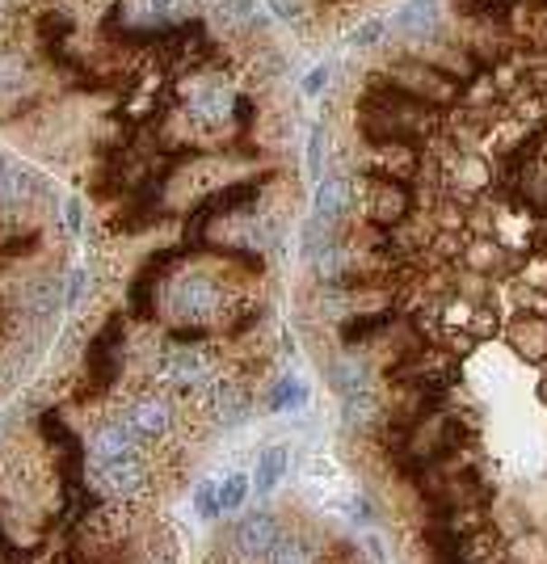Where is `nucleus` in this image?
<instances>
[{
	"mask_svg": "<svg viewBox=\"0 0 547 564\" xmlns=\"http://www.w3.org/2000/svg\"><path fill=\"white\" fill-rule=\"evenodd\" d=\"M383 324H388V316H366V320H358V324H345V329H341V337H345V342H358V337L383 329Z\"/></svg>",
	"mask_w": 547,
	"mask_h": 564,
	"instance_id": "b1692460",
	"label": "nucleus"
},
{
	"mask_svg": "<svg viewBox=\"0 0 547 564\" xmlns=\"http://www.w3.org/2000/svg\"><path fill=\"white\" fill-rule=\"evenodd\" d=\"M144 464L135 459V455H122V459H106L98 464V489L109 493V497H135V493L144 489Z\"/></svg>",
	"mask_w": 547,
	"mask_h": 564,
	"instance_id": "20e7f679",
	"label": "nucleus"
},
{
	"mask_svg": "<svg viewBox=\"0 0 547 564\" xmlns=\"http://www.w3.org/2000/svg\"><path fill=\"white\" fill-rule=\"evenodd\" d=\"M282 476H287V446H266L261 459H257L253 489L257 493H274V484H282Z\"/></svg>",
	"mask_w": 547,
	"mask_h": 564,
	"instance_id": "4468645a",
	"label": "nucleus"
},
{
	"mask_svg": "<svg viewBox=\"0 0 547 564\" xmlns=\"http://www.w3.org/2000/svg\"><path fill=\"white\" fill-rule=\"evenodd\" d=\"M379 38H383V22H379V17H371L366 25H358V30H354L350 47H375Z\"/></svg>",
	"mask_w": 547,
	"mask_h": 564,
	"instance_id": "5701e85b",
	"label": "nucleus"
},
{
	"mask_svg": "<svg viewBox=\"0 0 547 564\" xmlns=\"http://www.w3.org/2000/svg\"><path fill=\"white\" fill-rule=\"evenodd\" d=\"M236 552L240 556H266L274 543H278V522L266 514V510H257V514H249V518H240V527H236Z\"/></svg>",
	"mask_w": 547,
	"mask_h": 564,
	"instance_id": "423d86ee",
	"label": "nucleus"
},
{
	"mask_svg": "<svg viewBox=\"0 0 547 564\" xmlns=\"http://www.w3.org/2000/svg\"><path fill=\"white\" fill-rule=\"evenodd\" d=\"M80 291H85V270H72V278H68V295H63V299H68V304H76V299H80Z\"/></svg>",
	"mask_w": 547,
	"mask_h": 564,
	"instance_id": "c756f323",
	"label": "nucleus"
},
{
	"mask_svg": "<svg viewBox=\"0 0 547 564\" xmlns=\"http://www.w3.org/2000/svg\"><path fill=\"white\" fill-rule=\"evenodd\" d=\"M5 177H9V182L0 185V198H5V202H17V198H25V194H30V185H34V177H30L25 169H9Z\"/></svg>",
	"mask_w": 547,
	"mask_h": 564,
	"instance_id": "aec40b11",
	"label": "nucleus"
},
{
	"mask_svg": "<svg viewBox=\"0 0 547 564\" xmlns=\"http://www.w3.org/2000/svg\"><path fill=\"white\" fill-rule=\"evenodd\" d=\"M325 80H328V68H316V72L304 80V93H320V89H325Z\"/></svg>",
	"mask_w": 547,
	"mask_h": 564,
	"instance_id": "7c9ffc66",
	"label": "nucleus"
},
{
	"mask_svg": "<svg viewBox=\"0 0 547 564\" xmlns=\"http://www.w3.org/2000/svg\"><path fill=\"white\" fill-rule=\"evenodd\" d=\"M194 510L203 518H215L223 505H219V484H198V493H194Z\"/></svg>",
	"mask_w": 547,
	"mask_h": 564,
	"instance_id": "4be33fe9",
	"label": "nucleus"
},
{
	"mask_svg": "<svg viewBox=\"0 0 547 564\" xmlns=\"http://www.w3.org/2000/svg\"><path fill=\"white\" fill-rule=\"evenodd\" d=\"M442 5L438 0H409L401 9V17H396V25H401L404 34H413V38H426V34H434V25H438V17H442Z\"/></svg>",
	"mask_w": 547,
	"mask_h": 564,
	"instance_id": "f8f14e48",
	"label": "nucleus"
},
{
	"mask_svg": "<svg viewBox=\"0 0 547 564\" xmlns=\"http://www.w3.org/2000/svg\"><path fill=\"white\" fill-rule=\"evenodd\" d=\"M291 405H304V383L282 380L278 388H274V396H269V409L278 413V409H291Z\"/></svg>",
	"mask_w": 547,
	"mask_h": 564,
	"instance_id": "412c9836",
	"label": "nucleus"
},
{
	"mask_svg": "<svg viewBox=\"0 0 547 564\" xmlns=\"http://www.w3.org/2000/svg\"><path fill=\"white\" fill-rule=\"evenodd\" d=\"M366 211H371V220L391 228V223H401L409 215V185L396 182V177H371L366 182Z\"/></svg>",
	"mask_w": 547,
	"mask_h": 564,
	"instance_id": "7ed1b4c3",
	"label": "nucleus"
},
{
	"mask_svg": "<svg viewBox=\"0 0 547 564\" xmlns=\"http://www.w3.org/2000/svg\"><path fill=\"white\" fill-rule=\"evenodd\" d=\"M25 304H30V312H38V316H51V312L60 307V282H34L30 295H25Z\"/></svg>",
	"mask_w": 547,
	"mask_h": 564,
	"instance_id": "6ab92c4d",
	"label": "nucleus"
},
{
	"mask_svg": "<svg viewBox=\"0 0 547 564\" xmlns=\"http://www.w3.org/2000/svg\"><path fill=\"white\" fill-rule=\"evenodd\" d=\"M269 564H312V548L304 540L287 535V540H278L269 548Z\"/></svg>",
	"mask_w": 547,
	"mask_h": 564,
	"instance_id": "f3484780",
	"label": "nucleus"
},
{
	"mask_svg": "<svg viewBox=\"0 0 547 564\" xmlns=\"http://www.w3.org/2000/svg\"><path fill=\"white\" fill-rule=\"evenodd\" d=\"M139 5H144V17H152V22H165L177 0H139Z\"/></svg>",
	"mask_w": 547,
	"mask_h": 564,
	"instance_id": "a878e982",
	"label": "nucleus"
},
{
	"mask_svg": "<svg viewBox=\"0 0 547 564\" xmlns=\"http://www.w3.org/2000/svg\"><path fill=\"white\" fill-rule=\"evenodd\" d=\"M127 426H131V434L139 442L160 438V434L169 429V405H165V400H139V405L127 413Z\"/></svg>",
	"mask_w": 547,
	"mask_h": 564,
	"instance_id": "6e6552de",
	"label": "nucleus"
},
{
	"mask_svg": "<svg viewBox=\"0 0 547 564\" xmlns=\"http://www.w3.org/2000/svg\"><path fill=\"white\" fill-rule=\"evenodd\" d=\"M72 30V17H51V22H42V34H47V42L55 47V38L68 34Z\"/></svg>",
	"mask_w": 547,
	"mask_h": 564,
	"instance_id": "cd10ccee",
	"label": "nucleus"
},
{
	"mask_svg": "<svg viewBox=\"0 0 547 564\" xmlns=\"http://www.w3.org/2000/svg\"><path fill=\"white\" fill-rule=\"evenodd\" d=\"M63 228H68V232H76V228H80V202H76V198H68V202H63Z\"/></svg>",
	"mask_w": 547,
	"mask_h": 564,
	"instance_id": "c85d7f7f",
	"label": "nucleus"
},
{
	"mask_svg": "<svg viewBox=\"0 0 547 564\" xmlns=\"http://www.w3.org/2000/svg\"><path fill=\"white\" fill-rule=\"evenodd\" d=\"M249 489H253V480L244 476V472H231V476L219 484V505H223V510H240Z\"/></svg>",
	"mask_w": 547,
	"mask_h": 564,
	"instance_id": "a211bd4d",
	"label": "nucleus"
},
{
	"mask_svg": "<svg viewBox=\"0 0 547 564\" xmlns=\"http://www.w3.org/2000/svg\"><path fill=\"white\" fill-rule=\"evenodd\" d=\"M510 342L523 350V358H531V362H539V358L547 354V324L539 316H523L510 324Z\"/></svg>",
	"mask_w": 547,
	"mask_h": 564,
	"instance_id": "9b49d317",
	"label": "nucleus"
},
{
	"mask_svg": "<svg viewBox=\"0 0 547 564\" xmlns=\"http://www.w3.org/2000/svg\"><path fill=\"white\" fill-rule=\"evenodd\" d=\"M269 9L278 13L282 22H299L307 13V0H269Z\"/></svg>",
	"mask_w": 547,
	"mask_h": 564,
	"instance_id": "393cba45",
	"label": "nucleus"
},
{
	"mask_svg": "<svg viewBox=\"0 0 547 564\" xmlns=\"http://www.w3.org/2000/svg\"><path fill=\"white\" fill-rule=\"evenodd\" d=\"M207 413L219 421V426H236V421H244L249 400H244L240 383H231V380L211 383V388H207Z\"/></svg>",
	"mask_w": 547,
	"mask_h": 564,
	"instance_id": "0eeeda50",
	"label": "nucleus"
},
{
	"mask_svg": "<svg viewBox=\"0 0 547 564\" xmlns=\"http://www.w3.org/2000/svg\"><path fill=\"white\" fill-rule=\"evenodd\" d=\"M320 139H325V131H312V139H307V169H312V177H320Z\"/></svg>",
	"mask_w": 547,
	"mask_h": 564,
	"instance_id": "bb28decb",
	"label": "nucleus"
},
{
	"mask_svg": "<svg viewBox=\"0 0 547 564\" xmlns=\"http://www.w3.org/2000/svg\"><path fill=\"white\" fill-rule=\"evenodd\" d=\"M345 194H350V182H345L341 173L320 177V185H316V220L325 223V228H333V223L341 220V211H345Z\"/></svg>",
	"mask_w": 547,
	"mask_h": 564,
	"instance_id": "1a4fd4ad",
	"label": "nucleus"
},
{
	"mask_svg": "<svg viewBox=\"0 0 547 564\" xmlns=\"http://www.w3.org/2000/svg\"><path fill=\"white\" fill-rule=\"evenodd\" d=\"M169 299H173V312L182 320H207L219 307V287L207 274H190V278H177Z\"/></svg>",
	"mask_w": 547,
	"mask_h": 564,
	"instance_id": "f03ea898",
	"label": "nucleus"
},
{
	"mask_svg": "<svg viewBox=\"0 0 547 564\" xmlns=\"http://www.w3.org/2000/svg\"><path fill=\"white\" fill-rule=\"evenodd\" d=\"M152 564H173V552H169V548H160V552L152 556Z\"/></svg>",
	"mask_w": 547,
	"mask_h": 564,
	"instance_id": "2f4dec72",
	"label": "nucleus"
},
{
	"mask_svg": "<svg viewBox=\"0 0 547 564\" xmlns=\"http://www.w3.org/2000/svg\"><path fill=\"white\" fill-rule=\"evenodd\" d=\"M401 89H409L413 98L429 101V106H442V101H455L463 93V80L459 76L442 72V68H434V63L426 60H409L396 68V76H391Z\"/></svg>",
	"mask_w": 547,
	"mask_h": 564,
	"instance_id": "f257e3e1",
	"label": "nucleus"
},
{
	"mask_svg": "<svg viewBox=\"0 0 547 564\" xmlns=\"http://www.w3.org/2000/svg\"><path fill=\"white\" fill-rule=\"evenodd\" d=\"M207 367H211V354L207 350H185V345H173L165 350L160 358V375L177 388H194V383L207 380Z\"/></svg>",
	"mask_w": 547,
	"mask_h": 564,
	"instance_id": "39448f33",
	"label": "nucleus"
},
{
	"mask_svg": "<svg viewBox=\"0 0 547 564\" xmlns=\"http://www.w3.org/2000/svg\"><path fill=\"white\" fill-rule=\"evenodd\" d=\"M518 5V0H459V9L467 13V17H476V22H505L510 17V9Z\"/></svg>",
	"mask_w": 547,
	"mask_h": 564,
	"instance_id": "2eb2a0df",
	"label": "nucleus"
},
{
	"mask_svg": "<svg viewBox=\"0 0 547 564\" xmlns=\"http://www.w3.org/2000/svg\"><path fill=\"white\" fill-rule=\"evenodd\" d=\"M219 13H223V22L236 25V30H257V25H261L253 0H223V5H219Z\"/></svg>",
	"mask_w": 547,
	"mask_h": 564,
	"instance_id": "dca6fc26",
	"label": "nucleus"
},
{
	"mask_svg": "<svg viewBox=\"0 0 547 564\" xmlns=\"http://www.w3.org/2000/svg\"><path fill=\"white\" fill-rule=\"evenodd\" d=\"M135 446H139V438L131 434L127 421L101 426L98 438H93V455H98V464H106V459H122V455H135Z\"/></svg>",
	"mask_w": 547,
	"mask_h": 564,
	"instance_id": "9d476101",
	"label": "nucleus"
},
{
	"mask_svg": "<svg viewBox=\"0 0 547 564\" xmlns=\"http://www.w3.org/2000/svg\"><path fill=\"white\" fill-rule=\"evenodd\" d=\"M231 110H236V101L228 98V89H219V85H207L194 101H190V114H194L198 123H207V127L223 123Z\"/></svg>",
	"mask_w": 547,
	"mask_h": 564,
	"instance_id": "ddd939ff",
	"label": "nucleus"
},
{
	"mask_svg": "<svg viewBox=\"0 0 547 564\" xmlns=\"http://www.w3.org/2000/svg\"><path fill=\"white\" fill-rule=\"evenodd\" d=\"M5 173H9V164H5V156H0V177H5Z\"/></svg>",
	"mask_w": 547,
	"mask_h": 564,
	"instance_id": "473e14b6",
	"label": "nucleus"
}]
</instances>
